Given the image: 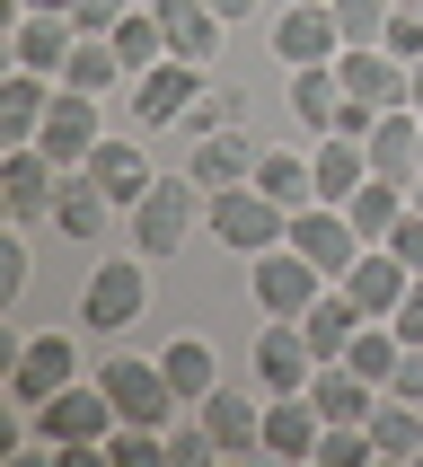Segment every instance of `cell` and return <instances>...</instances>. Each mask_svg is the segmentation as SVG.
Wrapping results in <instances>:
<instances>
[{
	"instance_id": "cell-32",
	"label": "cell",
	"mask_w": 423,
	"mask_h": 467,
	"mask_svg": "<svg viewBox=\"0 0 423 467\" xmlns=\"http://www.w3.org/2000/svg\"><path fill=\"white\" fill-rule=\"evenodd\" d=\"M115 62H124V79H141V71H159V62H168V26H159L150 0H141V9L115 26Z\"/></svg>"
},
{
	"instance_id": "cell-35",
	"label": "cell",
	"mask_w": 423,
	"mask_h": 467,
	"mask_svg": "<svg viewBox=\"0 0 423 467\" xmlns=\"http://www.w3.org/2000/svg\"><path fill=\"white\" fill-rule=\"evenodd\" d=\"M230 124H247V88H238V79H203V98H194L185 132H230Z\"/></svg>"
},
{
	"instance_id": "cell-18",
	"label": "cell",
	"mask_w": 423,
	"mask_h": 467,
	"mask_svg": "<svg viewBox=\"0 0 423 467\" xmlns=\"http://www.w3.org/2000/svg\"><path fill=\"white\" fill-rule=\"evenodd\" d=\"M256 397H264V389H256ZM256 397H238V389H212L203 406H194L221 459H256V450H264V406H256Z\"/></svg>"
},
{
	"instance_id": "cell-24",
	"label": "cell",
	"mask_w": 423,
	"mask_h": 467,
	"mask_svg": "<svg viewBox=\"0 0 423 467\" xmlns=\"http://www.w3.org/2000/svg\"><path fill=\"white\" fill-rule=\"evenodd\" d=\"M309 406L326 423H370V406H379V389H370L353 362H317L309 370Z\"/></svg>"
},
{
	"instance_id": "cell-11",
	"label": "cell",
	"mask_w": 423,
	"mask_h": 467,
	"mask_svg": "<svg viewBox=\"0 0 423 467\" xmlns=\"http://www.w3.org/2000/svg\"><path fill=\"white\" fill-rule=\"evenodd\" d=\"M53 194H62V168H53L36 141H9L0 150V203H9V221H53Z\"/></svg>"
},
{
	"instance_id": "cell-8",
	"label": "cell",
	"mask_w": 423,
	"mask_h": 467,
	"mask_svg": "<svg viewBox=\"0 0 423 467\" xmlns=\"http://www.w3.org/2000/svg\"><path fill=\"white\" fill-rule=\"evenodd\" d=\"M344 53V26L326 0H283V18H273V62L283 71H317V62H335Z\"/></svg>"
},
{
	"instance_id": "cell-17",
	"label": "cell",
	"mask_w": 423,
	"mask_h": 467,
	"mask_svg": "<svg viewBox=\"0 0 423 467\" xmlns=\"http://www.w3.org/2000/svg\"><path fill=\"white\" fill-rule=\"evenodd\" d=\"M406 283H415V265L397 256V247H362L353 274H344V291H353L362 317H397V309H406Z\"/></svg>"
},
{
	"instance_id": "cell-7",
	"label": "cell",
	"mask_w": 423,
	"mask_h": 467,
	"mask_svg": "<svg viewBox=\"0 0 423 467\" xmlns=\"http://www.w3.org/2000/svg\"><path fill=\"white\" fill-rule=\"evenodd\" d=\"M317 291H326V274H317L291 238H283V247H264V256H247V300H256L264 317H300Z\"/></svg>"
},
{
	"instance_id": "cell-15",
	"label": "cell",
	"mask_w": 423,
	"mask_h": 467,
	"mask_svg": "<svg viewBox=\"0 0 423 467\" xmlns=\"http://www.w3.org/2000/svg\"><path fill=\"white\" fill-rule=\"evenodd\" d=\"M362 150H370V177L415 185L423 177V115H415V106H388V115L362 132Z\"/></svg>"
},
{
	"instance_id": "cell-1",
	"label": "cell",
	"mask_w": 423,
	"mask_h": 467,
	"mask_svg": "<svg viewBox=\"0 0 423 467\" xmlns=\"http://www.w3.org/2000/svg\"><path fill=\"white\" fill-rule=\"evenodd\" d=\"M150 256L132 247V256H98V274L79 283V327L88 336H124V327H141L150 317Z\"/></svg>"
},
{
	"instance_id": "cell-31",
	"label": "cell",
	"mask_w": 423,
	"mask_h": 467,
	"mask_svg": "<svg viewBox=\"0 0 423 467\" xmlns=\"http://www.w3.org/2000/svg\"><path fill=\"white\" fill-rule=\"evenodd\" d=\"M256 185H264L283 212H309V203H317V168H309L300 150H256Z\"/></svg>"
},
{
	"instance_id": "cell-14",
	"label": "cell",
	"mask_w": 423,
	"mask_h": 467,
	"mask_svg": "<svg viewBox=\"0 0 423 467\" xmlns=\"http://www.w3.org/2000/svg\"><path fill=\"white\" fill-rule=\"evenodd\" d=\"M406 71H415V62H397L388 45H344V53H335V79H344V98H353V106H370V115L406 106Z\"/></svg>"
},
{
	"instance_id": "cell-19",
	"label": "cell",
	"mask_w": 423,
	"mask_h": 467,
	"mask_svg": "<svg viewBox=\"0 0 423 467\" xmlns=\"http://www.w3.org/2000/svg\"><path fill=\"white\" fill-rule=\"evenodd\" d=\"M185 177L203 185V194H221V185H247V177H256V141H247V124H230V132H194Z\"/></svg>"
},
{
	"instance_id": "cell-47",
	"label": "cell",
	"mask_w": 423,
	"mask_h": 467,
	"mask_svg": "<svg viewBox=\"0 0 423 467\" xmlns=\"http://www.w3.org/2000/svg\"><path fill=\"white\" fill-rule=\"evenodd\" d=\"M415 9H423V0H415Z\"/></svg>"
},
{
	"instance_id": "cell-12",
	"label": "cell",
	"mask_w": 423,
	"mask_h": 467,
	"mask_svg": "<svg viewBox=\"0 0 423 467\" xmlns=\"http://www.w3.org/2000/svg\"><path fill=\"white\" fill-rule=\"evenodd\" d=\"M247 370H256V389H264V397L309 389L317 353H309V336H300V317H264V327H256V353H247Z\"/></svg>"
},
{
	"instance_id": "cell-23",
	"label": "cell",
	"mask_w": 423,
	"mask_h": 467,
	"mask_svg": "<svg viewBox=\"0 0 423 467\" xmlns=\"http://www.w3.org/2000/svg\"><path fill=\"white\" fill-rule=\"evenodd\" d=\"M115 212H124V203H115L88 168H62V194H53V230H62V238H106Z\"/></svg>"
},
{
	"instance_id": "cell-3",
	"label": "cell",
	"mask_w": 423,
	"mask_h": 467,
	"mask_svg": "<svg viewBox=\"0 0 423 467\" xmlns=\"http://www.w3.org/2000/svg\"><path fill=\"white\" fill-rule=\"evenodd\" d=\"M26 432L45 450H106V432H115V397L98 389V379H71V389H53L36 415H26Z\"/></svg>"
},
{
	"instance_id": "cell-2",
	"label": "cell",
	"mask_w": 423,
	"mask_h": 467,
	"mask_svg": "<svg viewBox=\"0 0 423 467\" xmlns=\"http://www.w3.org/2000/svg\"><path fill=\"white\" fill-rule=\"evenodd\" d=\"M124 221H132V247H141V256H177L185 238L212 221V194H203L194 177H159L150 194L124 212Z\"/></svg>"
},
{
	"instance_id": "cell-26",
	"label": "cell",
	"mask_w": 423,
	"mask_h": 467,
	"mask_svg": "<svg viewBox=\"0 0 423 467\" xmlns=\"http://www.w3.org/2000/svg\"><path fill=\"white\" fill-rule=\"evenodd\" d=\"M309 168H317V203H353V185L370 177V150L353 141V132H317Z\"/></svg>"
},
{
	"instance_id": "cell-40",
	"label": "cell",
	"mask_w": 423,
	"mask_h": 467,
	"mask_svg": "<svg viewBox=\"0 0 423 467\" xmlns=\"http://www.w3.org/2000/svg\"><path fill=\"white\" fill-rule=\"evenodd\" d=\"M379 247H397V256H406V265L423 274V212H406V221H397V230L379 238Z\"/></svg>"
},
{
	"instance_id": "cell-29",
	"label": "cell",
	"mask_w": 423,
	"mask_h": 467,
	"mask_svg": "<svg viewBox=\"0 0 423 467\" xmlns=\"http://www.w3.org/2000/svg\"><path fill=\"white\" fill-rule=\"evenodd\" d=\"M370 441H379V459H423V406L397 397V389H379V406H370Z\"/></svg>"
},
{
	"instance_id": "cell-44",
	"label": "cell",
	"mask_w": 423,
	"mask_h": 467,
	"mask_svg": "<svg viewBox=\"0 0 423 467\" xmlns=\"http://www.w3.org/2000/svg\"><path fill=\"white\" fill-rule=\"evenodd\" d=\"M406 106H415V115H423V62H415V71H406Z\"/></svg>"
},
{
	"instance_id": "cell-5",
	"label": "cell",
	"mask_w": 423,
	"mask_h": 467,
	"mask_svg": "<svg viewBox=\"0 0 423 467\" xmlns=\"http://www.w3.org/2000/svg\"><path fill=\"white\" fill-rule=\"evenodd\" d=\"M283 230H291V212L273 203L256 177H247V185H221V194H212V238H221L230 256H264V247H283Z\"/></svg>"
},
{
	"instance_id": "cell-21",
	"label": "cell",
	"mask_w": 423,
	"mask_h": 467,
	"mask_svg": "<svg viewBox=\"0 0 423 467\" xmlns=\"http://www.w3.org/2000/svg\"><path fill=\"white\" fill-rule=\"evenodd\" d=\"M317 432H326V415L309 406V389L264 397V459H317Z\"/></svg>"
},
{
	"instance_id": "cell-30",
	"label": "cell",
	"mask_w": 423,
	"mask_h": 467,
	"mask_svg": "<svg viewBox=\"0 0 423 467\" xmlns=\"http://www.w3.org/2000/svg\"><path fill=\"white\" fill-rule=\"evenodd\" d=\"M159 370L177 379V397H185V406H203V397L221 389V353H212L203 336H177L168 353H159Z\"/></svg>"
},
{
	"instance_id": "cell-20",
	"label": "cell",
	"mask_w": 423,
	"mask_h": 467,
	"mask_svg": "<svg viewBox=\"0 0 423 467\" xmlns=\"http://www.w3.org/2000/svg\"><path fill=\"white\" fill-rule=\"evenodd\" d=\"M159 26H168V53L177 62H194V71H212V53H221V36H230V18L221 9H203V0H150Z\"/></svg>"
},
{
	"instance_id": "cell-46",
	"label": "cell",
	"mask_w": 423,
	"mask_h": 467,
	"mask_svg": "<svg viewBox=\"0 0 423 467\" xmlns=\"http://www.w3.org/2000/svg\"><path fill=\"white\" fill-rule=\"evenodd\" d=\"M415 212H423V177H415Z\"/></svg>"
},
{
	"instance_id": "cell-43",
	"label": "cell",
	"mask_w": 423,
	"mask_h": 467,
	"mask_svg": "<svg viewBox=\"0 0 423 467\" xmlns=\"http://www.w3.org/2000/svg\"><path fill=\"white\" fill-rule=\"evenodd\" d=\"M203 9H221V18H230V26H238V18H256L264 0H203Z\"/></svg>"
},
{
	"instance_id": "cell-45",
	"label": "cell",
	"mask_w": 423,
	"mask_h": 467,
	"mask_svg": "<svg viewBox=\"0 0 423 467\" xmlns=\"http://www.w3.org/2000/svg\"><path fill=\"white\" fill-rule=\"evenodd\" d=\"M18 9H53V18H71V0H18Z\"/></svg>"
},
{
	"instance_id": "cell-37",
	"label": "cell",
	"mask_w": 423,
	"mask_h": 467,
	"mask_svg": "<svg viewBox=\"0 0 423 467\" xmlns=\"http://www.w3.org/2000/svg\"><path fill=\"white\" fill-rule=\"evenodd\" d=\"M132 9H141V0H71V26H79V36H115Z\"/></svg>"
},
{
	"instance_id": "cell-10",
	"label": "cell",
	"mask_w": 423,
	"mask_h": 467,
	"mask_svg": "<svg viewBox=\"0 0 423 467\" xmlns=\"http://www.w3.org/2000/svg\"><path fill=\"white\" fill-rule=\"evenodd\" d=\"M98 141H106L98 98H88V88H53L45 124H36V150H45L53 168H88V150H98Z\"/></svg>"
},
{
	"instance_id": "cell-33",
	"label": "cell",
	"mask_w": 423,
	"mask_h": 467,
	"mask_svg": "<svg viewBox=\"0 0 423 467\" xmlns=\"http://www.w3.org/2000/svg\"><path fill=\"white\" fill-rule=\"evenodd\" d=\"M344 362L362 370L370 389H388V370H397V362H406V336H397L388 317H362V336H353V353H344Z\"/></svg>"
},
{
	"instance_id": "cell-22",
	"label": "cell",
	"mask_w": 423,
	"mask_h": 467,
	"mask_svg": "<svg viewBox=\"0 0 423 467\" xmlns=\"http://www.w3.org/2000/svg\"><path fill=\"white\" fill-rule=\"evenodd\" d=\"M300 336H309V353H317V362H344V353H353V336H362V309H353V291H344V283H326L309 309H300Z\"/></svg>"
},
{
	"instance_id": "cell-28",
	"label": "cell",
	"mask_w": 423,
	"mask_h": 467,
	"mask_svg": "<svg viewBox=\"0 0 423 467\" xmlns=\"http://www.w3.org/2000/svg\"><path fill=\"white\" fill-rule=\"evenodd\" d=\"M344 79H335V62H317V71H291V115L309 132H344Z\"/></svg>"
},
{
	"instance_id": "cell-39",
	"label": "cell",
	"mask_w": 423,
	"mask_h": 467,
	"mask_svg": "<svg viewBox=\"0 0 423 467\" xmlns=\"http://www.w3.org/2000/svg\"><path fill=\"white\" fill-rule=\"evenodd\" d=\"M18 291H26V238L9 230L0 238V300H18Z\"/></svg>"
},
{
	"instance_id": "cell-25",
	"label": "cell",
	"mask_w": 423,
	"mask_h": 467,
	"mask_svg": "<svg viewBox=\"0 0 423 467\" xmlns=\"http://www.w3.org/2000/svg\"><path fill=\"white\" fill-rule=\"evenodd\" d=\"M88 177H98L106 185V194H115V203H141V194H150V159H141V141H124V132H106V141H98V150H88Z\"/></svg>"
},
{
	"instance_id": "cell-4",
	"label": "cell",
	"mask_w": 423,
	"mask_h": 467,
	"mask_svg": "<svg viewBox=\"0 0 423 467\" xmlns=\"http://www.w3.org/2000/svg\"><path fill=\"white\" fill-rule=\"evenodd\" d=\"M98 389L115 397V423H150V432H168V423H177V379H168V370L159 362H141V353H106L98 362Z\"/></svg>"
},
{
	"instance_id": "cell-9",
	"label": "cell",
	"mask_w": 423,
	"mask_h": 467,
	"mask_svg": "<svg viewBox=\"0 0 423 467\" xmlns=\"http://www.w3.org/2000/svg\"><path fill=\"white\" fill-rule=\"evenodd\" d=\"M283 238L317 265V274H326V283H344V274H353V256H362V230H353V212H344V203L291 212V230H283Z\"/></svg>"
},
{
	"instance_id": "cell-38",
	"label": "cell",
	"mask_w": 423,
	"mask_h": 467,
	"mask_svg": "<svg viewBox=\"0 0 423 467\" xmlns=\"http://www.w3.org/2000/svg\"><path fill=\"white\" fill-rule=\"evenodd\" d=\"M168 459H177V467L221 459V450H212V432H203V415H194V423H168Z\"/></svg>"
},
{
	"instance_id": "cell-6",
	"label": "cell",
	"mask_w": 423,
	"mask_h": 467,
	"mask_svg": "<svg viewBox=\"0 0 423 467\" xmlns=\"http://www.w3.org/2000/svg\"><path fill=\"white\" fill-rule=\"evenodd\" d=\"M79 379V344L62 336V327H45V336H26L18 353H9V406L18 415H36L53 389H71Z\"/></svg>"
},
{
	"instance_id": "cell-34",
	"label": "cell",
	"mask_w": 423,
	"mask_h": 467,
	"mask_svg": "<svg viewBox=\"0 0 423 467\" xmlns=\"http://www.w3.org/2000/svg\"><path fill=\"white\" fill-rule=\"evenodd\" d=\"M115 79H124V62H115V36H79V45H71V71H62V88H88V98H98V88H115Z\"/></svg>"
},
{
	"instance_id": "cell-41",
	"label": "cell",
	"mask_w": 423,
	"mask_h": 467,
	"mask_svg": "<svg viewBox=\"0 0 423 467\" xmlns=\"http://www.w3.org/2000/svg\"><path fill=\"white\" fill-rule=\"evenodd\" d=\"M388 389H397V397H415V406H423V344H406V362L388 370Z\"/></svg>"
},
{
	"instance_id": "cell-42",
	"label": "cell",
	"mask_w": 423,
	"mask_h": 467,
	"mask_svg": "<svg viewBox=\"0 0 423 467\" xmlns=\"http://www.w3.org/2000/svg\"><path fill=\"white\" fill-rule=\"evenodd\" d=\"M388 327H397V336H406V344H423V274H415V283H406V309H397Z\"/></svg>"
},
{
	"instance_id": "cell-16",
	"label": "cell",
	"mask_w": 423,
	"mask_h": 467,
	"mask_svg": "<svg viewBox=\"0 0 423 467\" xmlns=\"http://www.w3.org/2000/svg\"><path fill=\"white\" fill-rule=\"evenodd\" d=\"M71 45H79V26L53 18V9H18V26H9V62L18 71H45V79L71 71Z\"/></svg>"
},
{
	"instance_id": "cell-27",
	"label": "cell",
	"mask_w": 423,
	"mask_h": 467,
	"mask_svg": "<svg viewBox=\"0 0 423 467\" xmlns=\"http://www.w3.org/2000/svg\"><path fill=\"white\" fill-rule=\"evenodd\" d=\"M53 88H62V79L18 71V62H9V79H0V132H9V141H36V124H45V106H53Z\"/></svg>"
},
{
	"instance_id": "cell-36",
	"label": "cell",
	"mask_w": 423,
	"mask_h": 467,
	"mask_svg": "<svg viewBox=\"0 0 423 467\" xmlns=\"http://www.w3.org/2000/svg\"><path fill=\"white\" fill-rule=\"evenodd\" d=\"M326 9H335L344 45H379V36H388V9H397V0H326Z\"/></svg>"
},
{
	"instance_id": "cell-13",
	"label": "cell",
	"mask_w": 423,
	"mask_h": 467,
	"mask_svg": "<svg viewBox=\"0 0 423 467\" xmlns=\"http://www.w3.org/2000/svg\"><path fill=\"white\" fill-rule=\"evenodd\" d=\"M203 79L212 71H194V62H159V71H141L132 79V115H141V132H168V124H185L194 115V98H203Z\"/></svg>"
}]
</instances>
